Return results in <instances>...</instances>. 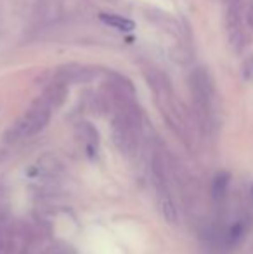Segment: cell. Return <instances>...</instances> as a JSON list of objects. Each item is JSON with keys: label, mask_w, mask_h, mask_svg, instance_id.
I'll list each match as a JSON object with an SVG mask.
<instances>
[{"label": "cell", "mask_w": 253, "mask_h": 254, "mask_svg": "<svg viewBox=\"0 0 253 254\" xmlns=\"http://www.w3.org/2000/svg\"><path fill=\"white\" fill-rule=\"evenodd\" d=\"M51 109L47 102L44 101V97L38 99L31 104V107L16 121L12 128L7 131L5 140L16 142L17 138L23 137H31V135L38 133L45 128V125L49 123V118H51Z\"/></svg>", "instance_id": "6da1fadb"}, {"label": "cell", "mask_w": 253, "mask_h": 254, "mask_svg": "<svg viewBox=\"0 0 253 254\" xmlns=\"http://www.w3.org/2000/svg\"><path fill=\"white\" fill-rule=\"evenodd\" d=\"M99 19L106 24V26H111L118 31H132L135 28V23L128 17H123V16H118V14H99Z\"/></svg>", "instance_id": "3957f363"}, {"label": "cell", "mask_w": 253, "mask_h": 254, "mask_svg": "<svg viewBox=\"0 0 253 254\" xmlns=\"http://www.w3.org/2000/svg\"><path fill=\"white\" fill-rule=\"evenodd\" d=\"M227 182H229V177H227L226 173H220L219 177L215 178V182H213V195H215L217 199L224 195L226 187H227Z\"/></svg>", "instance_id": "5b68a950"}, {"label": "cell", "mask_w": 253, "mask_h": 254, "mask_svg": "<svg viewBox=\"0 0 253 254\" xmlns=\"http://www.w3.org/2000/svg\"><path fill=\"white\" fill-rule=\"evenodd\" d=\"M68 83H64V81H54V83L51 85V87L45 90L44 94V101L49 104L51 107H59L61 104L64 102V99H66L68 95V88H66Z\"/></svg>", "instance_id": "7a4b0ae2"}, {"label": "cell", "mask_w": 253, "mask_h": 254, "mask_svg": "<svg viewBox=\"0 0 253 254\" xmlns=\"http://www.w3.org/2000/svg\"><path fill=\"white\" fill-rule=\"evenodd\" d=\"M160 209H162V214L165 216L167 221L175 223L177 221V211H175V206H173L172 199L169 197V194L160 195Z\"/></svg>", "instance_id": "277c9868"}, {"label": "cell", "mask_w": 253, "mask_h": 254, "mask_svg": "<svg viewBox=\"0 0 253 254\" xmlns=\"http://www.w3.org/2000/svg\"><path fill=\"white\" fill-rule=\"evenodd\" d=\"M82 127V133L85 135V137L88 138L90 142H97V131H95V128L92 127V125H88V123H84V125H80Z\"/></svg>", "instance_id": "8992f818"}, {"label": "cell", "mask_w": 253, "mask_h": 254, "mask_svg": "<svg viewBox=\"0 0 253 254\" xmlns=\"http://www.w3.org/2000/svg\"><path fill=\"white\" fill-rule=\"evenodd\" d=\"M248 24H250V26H253V3H252L250 10H248Z\"/></svg>", "instance_id": "52a82bcc"}]
</instances>
